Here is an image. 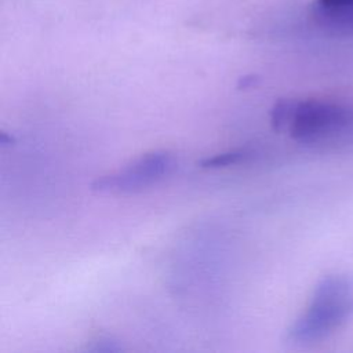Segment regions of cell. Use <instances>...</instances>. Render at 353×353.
Here are the masks:
<instances>
[{"label": "cell", "mask_w": 353, "mask_h": 353, "mask_svg": "<svg viewBox=\"0 0 353 353\" xmlns=\"http://www.w3.org/2000/svg\"><path fill=\"white\" fill-rule=\"evenodd\" d=\"M353 316V276L334 274L323 279L314 288L306 312L288 330L292 343L319 341Z\"/></svg>", "instance_id": "obj_1"}, {"label": "cell", "mask_w": 353, "mask_h": 353, "mask_svg": "<svg viewBox=\"0 0 353 353\" xmlns=\"http://www.w3.org/2000/svg\"><path fill=\"white\" fill-rule=\"evenodd\" d=\"M349 109L324 101L287 99V120L290 134L299 142H319L342 132L352 123Z\"/></svg>", "instance_id": "obj_2"}, {"label": "cell", "mask_w": 353, "mask_h": 353, "mask_svg": "<svg viewBox=\"0 0 353 353\" xmlns=\"http://www.w3.org/2000/svg\"><path fill=\"white\" fill-rule=\"evenodd\" d=\"M175 167V157L165 150L146 153L127 167L98 176L91 189L101 193H130L142 190L168 175Z\"/></svg>", "instance_id": "obj_3"}, {"label": "cell", "mask_w": 353, "mask_h": 353, "mask_svg": "<svg viewBox=\"0 0 353 353\" xmlns=\"http://www.w3.org/2000/svg\"><path fill=\"white\" fill-rule=\"evenodd\" d=\"M247 156H248V153L243 149L230 150V152L215 154L212 157L203 159L199 164L203 168H221V167H228V165H232V164H237V163L243 161Z\"/></svg>", "instance_id": "obj_4"}, {"label": "cell", "mask_w": 353, "mask_h": 353, "mask_svg": "<svg viewBox=\"0 0 353 353\" xmlns=\"http://www.w3.org/2000/svg\"><path fill=\"white\" fill-rule=\"evenodd\" d=\"M319 4L325 10H342L353 7V0H319Z\"/></svg>", "instance_id": "obj_5"}, {"label": "cell", "mask_w": 353, "mask_h": 353, "mask_svg": "<svg viewBox=\"0 0 353 353\" xmlns=\"http://www.w3.org/2000/svg\"><path fill=\"white\" fill-rule=\"evenodd\" d=\"M94 352H117L119 346L116 342H112L110 339H99L95 342V346L92 347Z\"/></svg>", "instance_id": "obj_6"}, {"label": "cell", "mask_w": 353, "mask_h": 353, "mask_svg": "<svg viewBox=\"0 0 353 353\" xmlns=\"http://www.w3.org/2000/svg\"><path fill=\"white\" fill-rule=\"evenodd\" d=\"M258 80H259V77H258V76H255V74L244 76V77H241V79L239 80V83H237V88H239V90L250 88V87H252Z\"/></svg>", "instance_id": "obj_7"}]
</instances>
